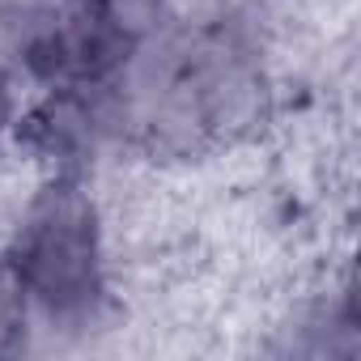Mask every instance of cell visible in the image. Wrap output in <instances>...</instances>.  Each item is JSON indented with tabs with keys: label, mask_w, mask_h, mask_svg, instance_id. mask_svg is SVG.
Masks as SVG:
<instances>
[{
	"label": "cell",
	"mask_w": 361,
	"mask_h": 361,
	"mask_svg": "<svg viewBox=\"0 0 361 361\" xmlns=\"http://www.w3.org/2000/svg\"><path fill=\"white\" fill-rule=\"evenodd\" d=\"M5 251L35 302V340L51 331L73 344L123 323L111 234L90 174L47 170Z\"/></svg>",
	"instance_id": "obj_1"
},
{
	"label": "cell",
	"mask_w": 361,
	"mask_h": 361,
	"mask_svg": "<svg viewBox=\"0 0 361 361\" xmlns=\"http://www.w3.org/2000/svg\"><path fill=\"white\" fill-rule=\"evenodd\" d=\"M85 5L132 47H140L174 22V0H85Z\"/></svg>",
	"instance_id": "obj_3"
},
{
	"label": "cell",
	"mask_w": 361,
	"mask_h": 361,
	"mask_svg": "<svg viewBox=\"0 0 361 361\" xmlns=\"http://www.w3.org/2000/svg\"><path fill=\"white\" fill-rule=\"evenodd\" d=\"M18 115H22V90L0 81V153H5L18 136Z\"/></svg>",
	"instance_id": "obj_4"
},
{
	"label": "cell",
	"mask_w": 361,
	"mask_h": 361,
	"mask_svg": "<svg viewBox=\"0 0 361 361\" xmlns=\"http://www.w3.org/2000/svg\"><path fill=\"white\" fill-rule=\"evenodd\" d=\"M30 348H35V302L18 264L0 247V357H18Z\"/></svg>",
	"instance_id": "obj_2"
}]
</instances>
